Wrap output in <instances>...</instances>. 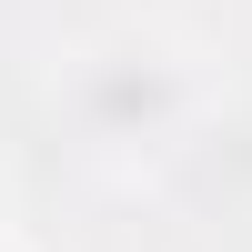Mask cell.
<instances>
[{
    "label": "cell",
    "instance_id": "1",
    "mask_svg": "<svg viewBox=\"0 0 252 252\" xmlns=\"http://www.w3.org/2000/svg\"><path fill=\"white\" fill-rule=\"evenodd\" d=\"M0 252H20V242H0Z\"/></svg>",
    "mask_w": 252,
    "mask_h": 252
}]
</instances>
